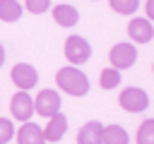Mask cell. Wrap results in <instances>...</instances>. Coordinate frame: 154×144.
Segmentation results:
<instances>
[{
  "mask_svg": "<svg viewBox=\"0 0 154 144\" xmlns=\"http://www.w3.org/2000/svg\"><path fill=\"white\" fill-rule=\"evenodd\" d=\"M17 144H46L41 127L34 122H22V127L17 132Z\"/></svg>",
  "mask_w": 154,
  "mask_h": 144,
  "instance_id": "11",
  "label": "cell"
},
{
  "mask_svg": "<svg viewBox=\"0 0 154 144\" xmlns=\"http://www.w3.org/2000/svg\"><path fill=\"white\" fill-rule=\"evenodd\" d=\"M101 134H103L101 122H99V120H89V122H84V125L79 127V132H77V144H103Z\"/></svg>",
  "mask_w": 154,
  "mask_h": 144,
  "instance_id": "9",
  "label": "cell"
},
{
  "mask_svg": "<svg viewBox=\"0 0 154 144\" xmlns=\"http://www.w3.org/2000/svg\"><path fill=\"white\" fill-rule=\"evenodd\" d=\"M128 34L135 43H149L152 36H154V26L149 19H132L128 24Z\"/></svg>",
  "mask_w": 154,
  "mask_h": 144,
  "instance_id": "8",
  "label": "cell"
},
{
  "mask_svg": "<svg viewBox=\"0 0 154 144\" xmlns=\"http://www.w3.org/2000/svg\"><path fill=\"white\" fill-rule=\"evenodd\" d=\"M2 62H5V48H2V43H0V67H2Z\"/></svg>",
  "mask_w": 154,
  "mask_h": 144,
  "instance_id": "21",
  "label": "cell"
},
{
  "mask_svg": "<svg viewBox=\"0 0 154 144\" xmlns=\"http://www.w3.org/2000/svg\"><path fill=\"white\" fill-rule=\"evenodd\" d=\"M65 58L72 62V67L87 62V60L91 58V46H89V41L82 38V36H70V38L65 41Z\"/></svg>",
  "mask_w": 154,
  "mask_h": 144,
  "instance_id": "2",
  "label": "cell"
},
{
  "mask_svg": "<svg viewBox=\"0 0 154 144\" xmlns=\"http://www.w3.org/2000/svg\"><path fill=\"white\" fill-rule=\"evenodd\" d=\"M34 110L43 118H53L60 113V94L53 89H43L38 91V96L34 98Z\"/></svg>",
  "mask_w": 154,
  "mask_h": 144,
  "instance_id": "4",
  "label": "cell"
},
{
  "mask_svg": "<svg viewBox=\"0 0 154 144\" xmlns=\"http://www.w3.org/2000/svg\"><path fill=\"white\" fill-rule=\"evenodd\" d=\"M108 60H111V65H113V70H125V67H130L135 60H137V48L132 46V43H116L113 48H111V55H108Z\"/></svg>",
  "mask_w": 154,
  "mask_h": 144,
  "instance_id": "5",
  "label": "cell"
},
{
  "mask_svg": "<svg viewBox=\"0 0 154 144\" xmlns=\"http://www.w3.org/2000/svg\"><path fill=\"white\" fill-rule=\"evenodd\" d=\"M118 101H120V108L128 110V113H140V110H144V108L149 106V96H147V91H142V89H137V86H128V89H123Z\"/></svg>",
  "mask_w": 154,
  "mask_h": 144,
  "instance_id": "3",
  "label": "cell"
},
{
  "mask_svg": "<svg viewBox=\"0 0 154 144\" xmlns=\"http://www.w3.org/2000/svg\"><path fill=\"white\" fill-rule=\"evenodd\" d=\"M19 17H22V2H17V0H0V19L17 22Z\"/></svg>",
  "mask_w": 154,
  "mask_h": 144,
  "instance_id": "14",
  "label": "cell"
},
{
  "mask_svg": "<svg viewBox=\"0 0 154 144\" xmlns=\"http://www.w3.org/2000/svg\"><path fill=\"white\" fill-rule=\"evenodd\" d=\"M51 5H53L51 0H26V2H24V7H26L29 12H34V14H41V12H46Z\"/></svg>",
  "mask_w": 154,
  "mask_h": 144,
  "instance_id": "19",
  "label": "cell"
},
{
  "mask_svg": "<svg viewBox=\"0 0 154 144\" xmlns=\"http://www.w3.org/2000/svg\"><path fill=\"white\" fill-rule=\"evenodd\" d=\"M10 77H12V82L19 86V91H29V89L36 86V82H38V72H36V67L29 65V62L14 65L12 72H10Z\"/></svg>",
  "mask_w": 154,
  "mask_h": 144,
  "instance_id": "6",
  "label": "cell"
},
{
  "mask_svg": "<svg viewBox=\"0 0 154 144\" xmlns=\"http://www.w3.org/2000/svg\"><path fill=\"white\" fill-rule=\"evenodd\" d=\"M99 84H101V89H116V86L120 84V72L113 70V67L101 70V74H99Z\"/></svg>",
  "mask_w": 154,
  "mask_h": 144,
  "instance_id": "15",
  "label": "cell"
},
{
  "mask_svg": "<svg viewBox=\"0 0 154 144\" xmlns=\"http://www.w3.org/2000/svg\"><path fill=\"white\" fill-rule=\"evenodd\" d=\"M101 139H103V144H128V132L120 125H108V127H103Z\"/></svg>",
  "mask_w": 154,
  "mask_h": 144,
  "instance_id": "13",
  "label": "cell"
},
{
  "mask_svg": "<svg viewBox=\"0 0 154 144\" xmlns=\"http://www.w3.org/2000/svg\"><path fill=\"white\" fill-rule=\"evenodd\" d=\"M108 5H111L116 12H120V14H132L140 2H137V0H111Z\"/></svg>",
  "mask_w": 154,
  "mask_h": 144,
  "instance_id": "17",
  "label": "cell"
},
{
  "mask_svg": "<svg viewBox=\"0 0 154 144\" xmlns=\"http://www.w3.org/2000/svg\"><path fill=\"white\" fill-rule=\"evenodd\" d=\"M152 14H154V2H147V17L152 19Z\"/></svg>",
  "mask_w": 154,
  "mask_h": 144,
  "instance_id": "20",
  "label": "cell"
},
{
  "mask_svg": "<svg viewBox=\"0 0 154 144\" xmlns=\"http://www.w3.org/2000/svg\"><path fill=\"white\" fill-rule=\"evenodd\" d=\"M53 19H55V24H60V26H75L77 19H79V12H77V7L60 2V5L53 7Z\"/></svg>",
  "mask_w": 154,
  "mask_h": 144,
  "instance_id": "12",
  "label": "cell"
},
{
  "mask_svg": "<svg viewBox=\"0 0 154 144\" xmlns=\"http://www.w3.org/2000/svg\"><path fill=\"white\" fill-rule=\"evenodd\" d=\"M137 144H154V120H144L137 130Z\"/></svg>",
  "mask_w": 154,
  "mask_h": 144,
  "instance_id": "16",
  "label": "cell"
},
{
  "mask_svg": "<svg viewBox=\"0 0 154 144\" xmlns=\"http://www.w3.org/2000/svg\"><path fill=\"white\" fill-rule=\"evenodd\" d=\"M65 132H67V118L63 113H58V115H53L48 120V125L43 130V139L46 142H58V139H63Z\"/></svg>",
  "mask_w": 154,
  "mask_h": 144,
  "instance_id": "10",
  "label": "cell"
},
{
  "mask_svg": "<svg viewBox=\"0 0 154 144\" xmlns=\"http://www.w3.org/2000/svg\"><path fill=\"white\" fill-rule=\"evenodd\" d=\"M55 84H58L65 94H70V96H84V94L89 91V79H87V74H84L82 70L72 67V65L58 70Z\"/></svg>",
  "mask_w": 154,
  "mask_h": 144,
  "instance_id": "1",
  "label": "cell"
},
{
  "mask_svg": "<svg viewBox=\"0 0 154 144\" xmlns=\"http://www.w3.org/2000/svg\"><path fill=\"white\" fill-rule=\"evenodd\" d=\"M12 134H14V125H12V120L0 118V144H7V142L12 139Z\"/></svg>",
  "mask_w": 154,
  "mask_h": 144,
  "instance_id": "18",
  "label": "cell"
},
{
  "mask_svg": "<svg viewBox=\"0 0 154 144\" xmlns=\"http://www.w3.org/2000/svg\"><path fill=\"white\" fill-rule=\"evenodd\" d=\"M10 108H12V115L24 122V120H29L34 115V98L26 91H17L12 96V101H10Z\"/></svg>",
  "mask_w": 154,
  "mask_h": 144,
  "instance_id": "7",
  "label": "cell"
}]
</instances>
